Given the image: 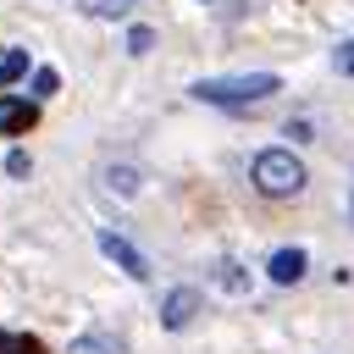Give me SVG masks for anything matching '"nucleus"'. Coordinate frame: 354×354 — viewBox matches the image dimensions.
Segmentation results:
<instances>
[{
  "mask_svg": "<svg viewBox=\"0 0 354 354\" xmlns=\"http://www.w3.org/2000/svg\"><path fill=\"white\" fill-rule=\"evenodd\" d=\"M277 88H282L277 72H238V77H199L194 100H205V105H260Z\"/></svg>",
  "mask_w": 354,
  "mask_h": 354,
  "instance_id": "obj_1",
  "label": "nucleus"
},
{
  "mask_svg": "<svg viewBox=\"0 0 354 354\" xmlns=\"http://www.w3.org/2000/svg\"><path fill=\"white\" fill-rule=\"evenodd\" d=\"M249 183L266 194V199H293L304 188V160L293 149H260L249 160Z\"/></svg>",
  "mask_w": 354,
  "mask_h": 354,
  "instance_id": "obj_2",
  "label": "nucleus"
},
{
  "mask_svg": "<svg viewBox=\"0 0 354 354\" xmlns=\"http://www.w3.org/2000/svg\"><path fill=\"white\" fill-rule=\"evenodd\" d=\"M100 254L111 260V266H122L133 282H144L149 277V260H144V249H133L122 232H111V227H100Z\"/></svg>",
  "mask_w": 354,
  "mask_h": 354,
  "instance_id": "obj_3",
  "label": "nucleus"
},
{
  "mask_svg": "<svg viewBox=\"0 0 354 354\" xmlns=\"http://www.w3.org/2000/svg\"><path fill=\"white\" fill-rule=\"evenodd\" d=\"M194 315H199V288H171V293L160 299V326L183 332V326H188Z\"/></svg>",
  "mask_w": 354,
  "mask_h": 354,
  "instance_id": "obj_4",
  "label": "nucleus"
},
{
  "mask_svg": "<svg viewBox=\"0 0 354 354\" xmlns=\"http://www.w3.org/2000/svg\"><path fill=\"white\" fill-rule=\"evenodd\" d=\"M33 122H39V105L33 100H11V94L0 100V133H28Z\"/></svg>",
  "mask_w": 354,
  "mask_h": 354,
  "instance_id": "obj_5",
  "label": "nucleus"
},
{
  "mask_svg": "<svg viewBox=\"0 0 354 354\" xmlns=\"http://www.w3.org/2000/svg\"><path fill=\"white\" fill-rule=\"evenodd\" d=\"M266 277H271V282H282V288H288V282H299V277H304V249H277V254L266 260Z\"/></svg>",
  "mask_w": 354,
  "mask_h": 354,
  "instance_id": "obj_6",
  "label": "nucleus"
},
{
  "mask_svg": "<svg viewBox=\"0 0 354 354\" xmlns=\"http://www.w3.org/2000/svg\"><path fill=\"white\" fill-rule=\"evenodd\" d=\"M66 354H127V348H122V337H116V332H77Z\"/></svg>",
  "mask_w": 354,
  "mask_h": 354,
  "instance_id": "obj_7",
  "label": "nucleus"
},
{
  "mask_svg": "<svg viewBox=\"0 0 354 354\" xmlns=\"http://www.w3.org/2000/svg\"><path fill=\"white\" fill-rule=\"evenodd\" d=\"M210 282L227 288V293H249V271H238L232 260H216V266H210Z\"/></svg>",
  "mask_w": 354,
  "mask_h": 354,
  "instance_id": "obj_8",
  "label": "nucleus"
},
{
  "mask_svg": "<svg viewBox=\"0 0 354 354\" xmlns=\"http://www.w3.org/2000/svg\"><path fill=\"white\" fill-rule=\"evenodd\" d=\"M105 188H116V194H138V171H133V166H105Z\"/></svg>",
  "mask_w": 354,
  "mask_h": 354,
  "instance_id": "obj_9",
  "label": "nucleus"
},
{
  "mask_svg": "<svg viewBox=\"0 0 354 354\" xmlns=\"http://www.w3.org/2000/svg\"><path fill=\"white\" fill-rule=\"evenodd\" d=\"M22 72H28V50H6V55H0V88L17 83Z\"/></svg>",
  "mask_w": 354,
  "mask_h": 354,
  "instance_id": "obj_10",
  "label": "nucleus"
},
{
  "mask_svg": "<svg viewBox=\"0 0 354 354\" xmlns=\"http://www.w3.org/2000/svg\"><path fill=\"white\" fill-rule=\"evenodd\" d=\"M55 88H61V77H55V66H39V72H33V100H50Z\"/></svg>",
  "mask_w": 354,
  "mask_h": 354,
  "instance_id": "obj_11",
  "label": "nucleus"
},
{
  "mask_svg": "<svg viewBox=\"0 0 354 354\" xmlns=\"http://www.w3.org/2000/svg\"><path fill=\"white\" fill-rule=\"evenodd\" d=\"M6 171H11V177H28V171H33L28 149H11V155H6Z\"/></svg>",
  "mask_w": 354,
  "mask_h": 354,
  "instance_id": "obj_12",
  "label": "nucleus"
},
{
  "mask_svg": "<svg viewBox=\"0 0 354 354\" xmlns=\"http://www.w3.org/2000/svg\"><path fill=\"white\" fill-rule=\"evenodd\" d=\"M149 44H155V33H149V28H133V33H127V50H133V55H144Z\"/></svg>",
  "mask_w": 354,
  "mask_h": 354,
  "instance_id": "obj_13",
  "label": "nucleus"
},
{
  "mask_svg": "<svg viewBox=\"0 0 354 354\" xmlns=\"http://www.w3.org/2000/svg\"><path fill=\"white\" fill-rule=\"evenodd\" d=\"M337 72H343V77H354V39H348V44H337Z\"/></svg>",
  "mask_w": 354,
  "mask_h": 354,
  "instance_id": "obj_14",
  "label": "nucleus"
}]
</instances>
